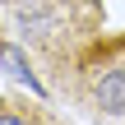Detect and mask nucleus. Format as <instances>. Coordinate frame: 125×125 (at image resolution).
Returning a JSON list of instances; mask_svg holds the SVG:
<instances>
[{
    "instance_id": "1",
    "label": "nucleus",
    "mask_w": 125,
    "mask_h": 125,
    "mask_svg": "<svg viewBox=\"0 0 125 125\" xmlns=\"http://www.w3.org/2000/svg\"><path fill=\"white\" fill-rule=\"evenodd\" d=\"M46 83L93 121H125V32H93L46 70Z\"/></svg>"
},
{
    "instance_id": "3",
    "label": "nucleus",
    "mask_w": 125,
    "mask_h": 125,
    "mask_svg": "<svg viewBox=\"0 0 125 125\" xmlns=\"http://www.w3.org/2000/svg\"><path fill=\"white\" fill-rule=\"evenodd\" d=\"M0 125H70L56 107L37 97H0Z\"/></svg>"
},
{
    "instance_id": "2",
    "label": "nucleus",
    "mask_w": 125,
    "mask_h": 125,
    "mask_svg": "<svg viewBox=\"0 0 125 125\" xmlns=\"http://www.w3.org/2000/svg\"><path fill=\"white\" fill-rule=\"evenodd\" d=\"M0 19L14 42L32 51L42 74L107 23L102 0H0Z\"/></svg>"
}]
</instances>
